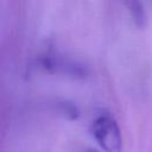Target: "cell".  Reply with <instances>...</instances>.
<instances>
[{
    "instance_id": "obj_3",
    "label": "cell",
    "mask_w": 152,
    "mask_h": 152,
    "mask_svg": "<svg viewBox=\"0 0 152 152\" xmlns=\"http://www.w3.org/2000/svg\"><path fill=\"white\" fill-rule=\"evenodd\" d=\"M84 152H99L96 148H88V150H86Z\"/></svg>"
},
{
    "instance_id": "obj_2",
    "label": "cell",
    "mask_w": 152,
    "mask_h": 152,
    "mask_svg": "<svg viewBox=\"0 0 152 152\" xmlns=\"http://www.w3.org/2000/svg\"><path fill=\"white\" fill-rule=\"evenodd\" d=\"M122 2L127 7L135 25L138 27H144L146 24V14H145L144 7L140 4V1L139 0H122Z\"/></svg>"
},
{
    "instance_id": "obj_1",
    "label": "cell",
    "mask_w": 152,
    "mask_h": 152,
    "mask_svg": "<svg viewBox=\"0 0 152 152\" xmlns=\"http://www.w3.org/2000/svg\"><path fill=\"white\" fill-rule=\"evenodd\" d=\"M91 133L104 152H122V137L118 122L109 115H100L91 124Z\"/></svg>"
}]
</instances>
